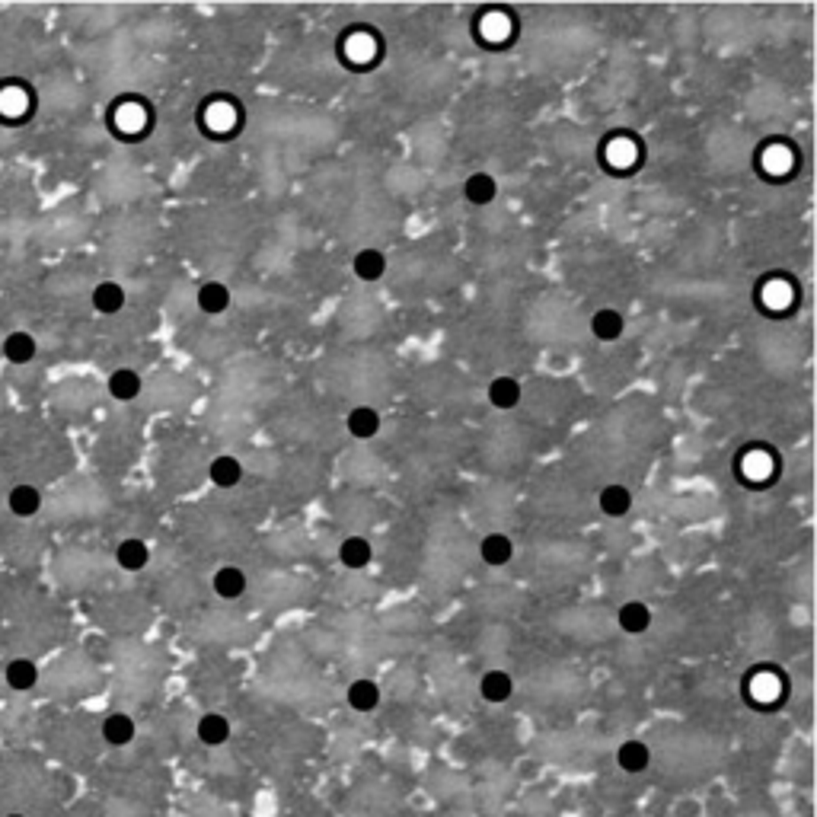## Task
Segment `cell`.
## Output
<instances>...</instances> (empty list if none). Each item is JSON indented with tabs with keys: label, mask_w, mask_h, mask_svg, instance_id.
I'll use <instances>...</instances> for the list:
<instances>
[{
	"label": "cell",
	"mask_w": 817,
	"mask_h": 817,
	"mask_svg": "<svg viewBox=\"0 0 817 817\" xmlns=\"http://www.w3.org/2000/svg\"><path fill=\"white\" fill-rule=\"evenodd\" d=\"M103 741L109 747H128L135 741V719L125 712H109L103 719Z\"/></svg>",
	"instance_id": "obj_6"
},
{
	"label": "cell",
	"mask_w": 817,
	"mask_h": 817,
	"mask_svg": "<svg viewBox=\"0 0 817 817\" xmlns=\"http://www.w3.org/2000/svg\"><path fill=\"white\" fill-rule=\"evenodd\" d=\"M377 428H381V415L373 412L371 405H357V409L349 412V431L355 437H361V441L377 435Z\"/></svg>",
	"instance_id": "obj_23"
},
{
	"label": "cell",
	"mask_w": 817,
	"mask_h": 817,
	"mask_svg": "<svg viewBox=\"0 0 817 817\" xmlns=\"http://www.w3.org/2000/svg\"><path fill=\"white\" fill-rule=\"evenodd\" d=\"M115 562L125 571H141L144 565L151 562V549H147L144 540H137V537H128V540H122L115 546Z\"/></svg>",
	"instance_id": "obj_7"
},
{
	"label": "cell",
	"mask_w": 817,
	"mask_h": 817,
	"mask_svg": "<svg viewBox=\"0 0 817 817\" xmlns=\"http://www.w3.org/2000/svg\"><path fill=\"white\" fill-rule=\"evenodd\" d=\"M7 817H26V814H7Z\"/></svg>",
	"instance_id": "obj_24"
},
{
	"label": "cell",
	"mask_w": 817,
	"mask_h": 817,
	"mask_svg": "<svg viewBox=\"0 0 817 817\" xmlns=\"http://www.w3.org/2000/svg\"><path fill=\"white\" fill-rule=\"evenodd\" d=\"M489 403H492L495 409H515V405L521 403V383H517L515 377H495V381L489 383Z\"/></svg>",
	"instance_id": "obj_20"
},
{
	"label": "cell",
	"mask_w": 817,
	"mask_h": 817,
	"mask_svg": "<svg viewBox=\"0 0 817 817\" xmlns=\"http://www.w3.org/2000/svg\"><path fill=\"white\" fill-rule=\"evenodd\" d=\"M7 508L13 511L16 517H35L42 508V492L35 485H13L7 495Z\"/></svg>",
	"instance_id": "obj_8"
},
{
	"label": "cell",
	"mask_w": 817,
	"mask_h": 817,
	"mask_svg": "<svg viewBox=\"0 0 817 817\" xmlns=\"http://www.w3.org/2000/svg\"><path fill=\"white\" fill-rule=\"evenodd\" d=\"M109 397L112 399H119V403H131V399H137L141 397V373L137 371H131V367H119V371H112L109 373Z\"/></svg>",
	"instance_id": "obj_4"
},
{
	"label": "cell",
	"mask_w": 817,
	"mask_h": 817,
	"mask_svg": "<svg viewBox=\"0 0 817 817\" xmlns=\"http://www.w3.org/2000/svg\"><path fill=\"white\" fill-rule=\"evenodd\" d=\"M373 559V549L371 543L365 540V537H349V540H342L339 546V562L345 565V569L357 571V569H367Z\"/></svg>",
	"instance_id": "obj_15"
},
{
	"label": "cell",
	"mask_w": 817,
	"mask_h": 817,
	"mask_svg": "<svg viewBox=\"0 0 817 817\" xmlns=\"http://www.w3.org/2000/svg\"><path fill=\"white\" fill-rule=\"evenodd\" d=\"M623 313L619 310H613V307H603V310H597L594 317H591V333L597 335L601 342H613V339H619L623 335Z\"/></svg>",
	"instance_id": "obj_17"
},
{
	"label": "cell",
	"mask_w": 817,
	"mask_h": 817,
	"mask_svg": "<svg viewBox=\"0 0 817 817\" xmlns=\"http://www.w3.org/2000/svg\"><path fill=\"white\" fill-rule=\"evenodd\" d=\"M597 505H601V511L607 517H623L629 508H632V495H629L626 485H603Z\"/></svg>",
	"instance_id": "obj_19"
},
{
	"label": "cell",
	"mask_w": 817,
	"mask_h": 817,
	"mask_svg": "<svg viewBox=\"0 0 817 817\" xmlns=\"http://www.w3.org/2000/svg\"><path fill=\"white\" fill-rule=\"evenodd\" d=\"M617 623H619V629H623L626 635H642L645 629L651 626V610L645 607L642 601H629V603H623V607H619Z\"/></svg>",
	"instance_id": "obj_9"
},
{
	"label": "cell",
	"mask_w": 817,
	"mask_h": 817,
	"mask_svg": "<svg viewBox=\"0 0 817 817\" xmlns=\"http://www.w3.org/2000/svg\"><path fill=\"white\" fill-rule=\"evenodd\" d=\"M617 766L629 776H639L651 766V750L645 741H623L617 747Z\"/></svg>",
	"instance_id": "obj_1"
},
{
	"label": "cell",
	"mask_w": 817,
	"mask_h": 817,
	"mask_svg": "<svg viewBox=\"0 0 817 817\" xmlns=\"http://www.w3.org/2000/svg\"><path fill=\"white\" fill-rule=\"evenodd\" d=\"M35 351H39V342L32 339L29 333H10L4 339V357H7L10 365H29L32 357H35Z\"/></svg>",
	"instance_id": "obj_16"
},
{
	"label": "cell",
	"mask_w": 817,
	"mask_h": 817,
	"mask_svg": "<svg viewBox=\"0 0 817 817\" xmlns=\"http://www.w3.org/2000/svg\"><path fill=\"white\" fill-rule=\"evenodd\" d=\"M463 195H467L473 205H492L495 195H499V183H495V176H489V173H473L467 179V185H463Z\"/></svg>",
	"instance_id": "obj_18"
},
{
	"label": "cell",
	"mask_w": 817,
	"mask_h": 817,
	"mask_svg": "<svg viewBox=\"0 0 817 817\" xmlns=\"http://www.w3.org/2000/svg\"><path fill=\"white\" fill-rule=\"evenodd\" d=\"M90 303H93L96 313L115 317V313L125 307V287H122L119 281H99V285L90 291Z\"/></svg>",
	"instance_id": "obj_3"
},
{
	"label": "cell",
	"mask_w": 817,
	"mask_h": 817,
	"mask_svg": "<svg viewBox=\"0 0 817 817\" xmlns=\"http://www.w3.org/2000/svg\"><path fill=\"white\" fill-rule=\"evenodd\" d=\"M479 555H483L485 565L501 569L505 562H511V555H515V543H511L505 533H489V537L479 543Z\"/></svg>",
	"instance_id": "obj_14"
},
{
	"label": "cell",
	"mask_w": 817,
	"mask_h": 817,
	"mask_svg": "<svg viewBox=\"0 0 817 817\" xmlns=\"http://www.w3.org/2000/svg\"><path fill=\"white\" fill-rule=\"evenodd\" d=\"M211 587H215V594L221 597V601H237V597H243V591H247V575H243V569H237V565H224V569L215 571Z\"/></svg>",
	"instance_id": "obj_5"
},
{
	"label": "cell",
	"mask_w": 817,
	"mask_h": 817,
	"mask_svg": "<svg viewBox=\"0 0 817 817\" xmlns=\"http://www.w3.org/2000/svg\"><path fill=\"white\" fill-rule=\"evenodd\" d=\"M199 307L205 310V313H211V317L224 313V310L231 307V291H227V285H221V281H205V285L199 287Z\"/></svg>",
	"instance_id": "obj_21"
},
{
	"label": "cell",
	"mask_w": 817,
	"mask_h": 817,
	"mask_svg": "<svg viewBox=\"0 0 817 817\" xmlns=\"http://www.w3.org/2000/svg\"><path fill=\"white\" fill-rule=\"evenodd\" d=\"M349 706L355 712H373L381 706V687L371 680V677H361V680L349 683Z\"/></svg>",
	"instance_id": "obj_10"
},
{
	"label": "cell",
	"mask_w": 817,
	"mask_h": 817,
	"mask_svg": "<svg viewBox=\"0 0 817 817\" xmlns=\"http://www.w3.org/2000/svg\"><path fill=\"white\" fill-rule=\"evenodd\" d=\"M4 677H7V683L13 687L16 693H26L39 683V664L29 661V658H13L7 667H4Z\"/></svg>",
	"instance_id": "obj_11"
},
{
	"label": "cell",
	"mask_w": 817,
	"mask_h": 817,
	"mask_svg": "<svg viewBox=\"0 0 817 817\" xmlns=\"http://www.w3.org/2000/svg\"><path fill=\"white\" fill-rule=\"evenodd\" d=\"M195 731H199V741L205 747H221L231 738V722H227L221 712H208L199 719V728Z\"/></svg>",
	"instance_id": "obj_13"
},
{
	"label": "cell",
	"mask_w": 817,
	"mask_h": 817,
	"mask_svg": "<svg viewBox=\"0 0 817 817\" xmlns=\"http://www.w3.org/2000/svg\"><path fill=\"white\" fill-rule=\"evenodd\" d=\"M351 269H355V275L361 278V281H377V278L387 271V255H383L381 249H361V253L355 255Z\"/></svg>",
	"instance_id": "obj_22"
},
{
	"label": "cell",
	"mask_w": 817,
	"mask_h": 817,
	"mask_svg": "<svg viewBox=\"0 0 817 817\" xmlns=\"http://www.w3.org/2000/svg\"><path fill=\"white\" fill-rule=\"evenodd\" d=\"M479 696H483L485 703H492V706H501V703H508V699L515 696V680H511V674H505V671H485V674L479 677Z\"/></svg>",
	"instance_id": "obj_2"
},
{
	"label": "cell",
	"mask_w": 817,
	"mask_h": 817,
	"mask_svg": "<svg viewBox=\"0 0 817 817\" xmlns=\"http://www.w3.org/2000/svg\"><path fill=\"white\" fill-rule=\"evenodd\" d=\"M208 476H211V483H215L217 489H233V485H240V479H243V463H240L237 457L221 453V457L211 460Z\"/></svg>",
	"instance_id": "obj_12"
}]
</instances>
